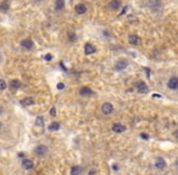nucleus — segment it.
I'll use <instances>...</instances> for the list:
<instances>
[{"mask_svg":"<svg viewBox=\"0 0 178 175\" xmlns=\"http://www.w3.org/2000/svg\"><path fill=\"white\" fill-rule=\"evenodd\" d=\"M34 153L37 154V156L44 157V156H47V154L49 153V148L45 145H38L37 147L34 148Z\"/></svg>","mask_w":178,"mask_h":175,"instance_id":"obj_1","label":"nucleus"},{"mask_svg":"<svg viewBox=\"0 0 178 175\" xmlns=\"http://www.w3.org/2000/svg\"><path fill=\"white\" fill-rule=\"evenodd\" d=\"M101 112H103L105 116H109L114 112V106L111 105L110 102H105V104H103V106H101Z\"/></svg>","mask_w":178,"mask_h":175,"instance_id":"obj_2","label":"nucleus"},{"mask_svg":"<svg viewBox=\"0 0 178 175\" xmlns=\"http://www.w3.org/2000/svg\"><path fill=\"white\" fill-rule=\"evenodd\" d=\"M167 86L171 90H178V77H171L167 81Z\"/></svg>","mask_w":178,"mask_h":175,"instance_id":"obj_3","label":"nucleus"},{"mask_svg":"<svg viewBox=\"0 0 178 175\" xmlns=\"http://www.w3.org/2000/svg\"><path fill=\"white\" fill-rule=\"evenodd\" d=\"M127 66H128V61L122 59V60H118L117 62L115 63L114 68H115V71H123L125 68H127Z\"/></svg>","mask_w":178,"mask_h":175,"instance_id":"obj_4","label":"nucleus"},{"mask_svg":"<svg viewBox=\"0 0 178 175\" xmlns=\"http://www.w3.org/2000/svg\"><path fill=\"white\" fill-rule=\"evenodd\" d=\"M135 88H137V90H138L139 92H141V94H146V92H148V90H149L148 85H146V84L144 83V81H141V80L137 81Z\"/></svg>","mask_w":178,"mask_h":175,"instance_id":"obj_5","label":"nucleus"},{"mask_svg":"<svg viewBox=\"0 0 178 175\" xmlns=\"http://www.w3.org/2000/svg\"><path fill=\"white\" fill-rule=\"evenodd\" d=\"M165 167H166V161L162 157H157L155 161V168L159 169V170H162V169H165Z\"/></svg>","mask_w":178,"mask_h":175,"instance_id":"obj_6","label":"nucleus"},{"mask_svg":"<svg viewBox=\"0 0 178 175\" xmlns=\"http://www.w3.org/2000/svg\"><path fill=\"white\" fill-rule=\"evenodd\" d=\"M33 45H34V43H33V40L32 39H23L22 42H21V46L23 49H26V50H30L33 48Z\"/></svg>","mask_w":178,"mask_h":175,"instance_id":"obj_7","label":"nucleus"},{"mask_svg":"<svg viewBox=\"0 0 178 175\" xmlns=\"http://www.w3.org/2000/svg\"><path fill=\"white\" fill-rule=\"evenodd\" d=\"M93 94H94V91L88 86H83V88H81V90H79V95H82V96H89Z\"/></svg>","mask_w":178,"mask_h":175,"instance_id":"obj_8","label":"nucleus"},{"mask_svg":"<svg viewBox=\"0 0 178 175\" xmlns=\"http://www.w3.org/2000/svg\"><path fill=\"white\" fill-rule=\"evenodd\" d=\"M121 6V1L120 0H111V1L108 4V7L110 10H118Z\"/></svg>","mask_w":178,"mask_h":175,"instance_id":"obj_9","label":"nucleus"},{"mask_svg":"<svg viewBox=\"0 0 178 175\" xmlns=\"http://www.w3.org/2000/svg\"><path fill=\"white\" fill-rule=\"evenodd\" d=\"M33 161L32 159H23L22 162V168L26 169V170H30V169H33Z\"/></svg>","mask_w":178,"mask_h":175,"instance_id":"obj_10","label":"nucleus"},{"mask_svg":"<svg viewBox=\"0 0 178 175\" xmlns=\"http://www.w3.org/2000/svg\"><path fill=\"white\" fill-rule=\"evenodd\" d=\"M128 43L131 45H138L140 43V39L138 35H135V34H131L129 37H128Z\"/></svg>","mask_w":178,"mask_h":175,"instance_id":"obj_11","label":"nucleus"},{"mask_svg":"<svg viewBox=\"0 0 178 175\" xmlns=\"http://www.w3.org/2000/svg\"><path fill=\"white\" fill-rule=\"evenodd\" d=\"M84 51H85V55H91V54H94L96 49H95V46L94 45H91L90 43H87L84 46Z\"/></svg>","mask_w":178,"mask_h":175,"instance_id":"obj_12","label":"nucleus"},{"mask_svg":"<svg viewBox=\"0 0 178 175\" xmlns=\"http://www.w3.org/2000/svg\"><path fill=\"white\" fill-rule=\"evenodd\" d=\"M9 86L11 88V89L16 90V89H20V88H21V83H20V80H17V79H12V80H10Z\"/></svg>","mask_w":178,"mask_h":175,"instance_id":"obj_13","label":"nucleus"},{"mask_svg":"<svg viewBox=\"0 0 178 175\" xmlns=\"http://www.w3.org/2000/svg\"><path fill=\"white\" fill-rule=\"evenodd\" d=\"M112 130H114L115 133L120 134V133L126 131V127H125L123 124H114V125H112Z\"/></svg>","mask_w":178,"mask_h":175,"instance_id":"obj_14","label":"nucleus"},{"mask_svg":"<svg viewBox=\"0 0 178 175\" xmlns=\"http://www.w3.org/2000/svg\"><path fill=\"white\" fill-rule=\"evenodd\" d=\"M83 172V168L79 166H73L72 169H71V175H81Z\"/></svg>","mask_w":178,"mask_h":175,"instance_id":"obj_15","label":"nucleus"},{"mask_svg":"<svg viewBox=\"0 0 178 175\" xmlns=\"http://www.w3.org/2000/svg\"><path fill=\"white\" fill-rule=\"evenodd\" d=\"M85 11H87V7H85L84 4H78L77 6H76V12L78 15H83V13H85Z\"/></svg>","mask_w":178,"mask_h":175,"instance_id":"obj_16","label":"nucleus"},{"mask_svg":"<svg viewBox=\"0 0 178 175\" xmlns=\"http://www.w3.org/2000/svg\"><path fill=\"white\" fill-rule=\"evenodd\" d=\"M48 129L50 131H56V130H59L60 129V123L59 122H53L48 127Z\"/></svg>","mask_w":178,"mask_h":175,"instance_id":"obj_17","label":"nucleus"},{"mask_svg":"<svg viewBox=\"0 0 178 175\" xmlns=\"http://www.w3.org/2000/svg\"><path fill=\"white\" fill-rule=\"evenodd\" d=\"M34 104V100L32 99V97H26L24 100L21 101V105L22 106H30V105H33Z\"/></svg>","mask_w":178,"mask_h":175,"instance_id":"obj_18","label":"nucleus"},{"mask_svg":"<svg viewBox=\"0 0 178 175\" xmlns=\"http://www.w3.org/2000/svg\"><path fill=\"white\" fill-rule=\"evenodd\" d=\"M35 127H39V128L44 127V118L42 116L37 117V119H35Z\"/></svg>","mask_w":178,"mask_h":175,"instance_id":"obj_19","label":"nucleus"},{"mask_svg":"<svg viewBox=\"0 0 178 175\" xmlns=\"http://www.w3.org/2000/svg\"><path fill=\"white\" fill-rule=\"evenodd\" d=\"M0 10H1L3 12H7V10H10V5L7 1H3L1 5H0Z\"/></svg>","mask_w":178,"mask_h":175,"instance_id":"obj_20","label":"nucleus"},{"mask_svg":"<svg viewBox=\"0 0 178 175\" xmlns=\"http://www.w3.org/2000/svg\"><path fill=\"white\" fill-rule=\"evenodd\" d=\"M55 7L58 10H62L65 7V0H56V3H55Z\"/></svg>","mask_w":178,"mask_h":175,"instance_id":"obj_21","label":"nucleus"},{"mask_svg":"<svg viewBox=\"0 0 178 175\" xmlns=\"http://www.w3.org/2000/svg\"><path fill=\"white\" fill-rule=\"evenodd\" d=\"M0 89H1L3 91H4L5 89H6V83H5V80H4V79L0 80Z\"/></svg>","mask_w":178,"mask_h":175,"instance_id":"obj_22","label":"nucleus"},{"mask_svg":"<svg viewBox=\"0 0 178 175\" xmlns=\"http://www.w3.org/2000/svg\"><path fill=\"white\" fill-rule=\"evenodd\" d=\"M44 60L45 61H51L53 60V55L51 54H47V55L44 56Z\"/></svg>","mask_w":178,"mask_h":175,"instance_id":"obj_23","label":"nucleus"},{"mask_svg":"<svg viewBox=\"0 0 178 175\" xmlns=\"http://www.w3.org/2000/svg\"><path fill=\"white\" fill-rule=\"evenodd\" d=\"M140 137L143 139V140H148V139H149V135H148V134H145V133H141V134H140Z\"/></svg>","mask_w":178,"mask_h":175,"instance_id":"obj_24","label":"nucleus"},{"mask_svg":"<svg viewBox=\"0 0 178 175\" xmlns=\"http://www.w3.org/2000/svg\"><path fill=\"white\" fill-rule=\"evenodd\" d=\"M68 38H70L71 42H74V40H76V35L73 33H68Z\"/></svg>","mask_w":178,"mask_h":175,"instance_id":"obj_25","label":"nucleus"},{"mask_svg":"<svg viewBox=\"0 0 178 175\" xmlns=\"http://www.w3.org/2000/svg\"><path fill=\"white\" fill-rule=\"evenodd\" d=\"M58 89H59V90H64V89H65V84H64V83H59V84H58Z\"/></svg>","mask_w":178,"mask_h":175,"instance_id":"obj_26","label":"nucleus"},{"mask_svg":"<svg viewBox=\"0 0 178 175\" xmlns=\"http://www.w3.org/2000/svg\"><path fill=\"white\" fill-rule=\"evenodd\" d=\"M50 114H51L53 117H55V114H56V110H55V107H53V108L50 110Z\"/></svg>","mask_w":178,"mask_h":175,"instance_id":"obj_27","label":"nucleus"},{"mask_svg":"<svg viewBox=\"0 0 178 175\" xmlns=\"http://www.w3.org/2000/svg\"><path fill=\"white\" fill-rule=\"evenodd\" d=\"M88 175H96V170L95 169H91V170L88 173Z\"/></svg>","mask_w":178,"mask_h":175,"instance_id":"obj_28","label":"nucleus"},{"mask_svg":"<svg viewBox=\"0 0 178 175\" xmlns=\"http://www.w3.org/2000/svg\"><path fill=\"white\" fill-rule=\"evenodd\" d=\"M112 169H114V170H118L120 167L117 166V164H114V166H112Z\"/></svg>","mask_w":178,"mask_h":175,"instance_id":"obj_29","label":"nucleus"},{"mask_svg":"<svg viewBox=\"0 0 178 175\" xmlns=\"http://www.w3.org/2000/svg\"><path fill=\"white\" fill-rule=\"evenodd\" d=\"M17 156H18V158H23V157H24V153H23V152H21V153H18Z\"/></svg>","mask_w":178,"mask_h":175,"instance_id":"obj_30","label":"nucleus"},{"mask_svg":"<svg viewBox=\"0 0 178 175\" xmlns=\"http://www.w3.org/2000/svg\"><path fill=\"white\" fill-rule=\"evenodd\" d=\"M176 166L178 167V159H177V161H176Z\"/></svg>","mask_w":178,"mask_h":175,"instance_id":"obj_31","label":"nucleus"}]
</instances>
